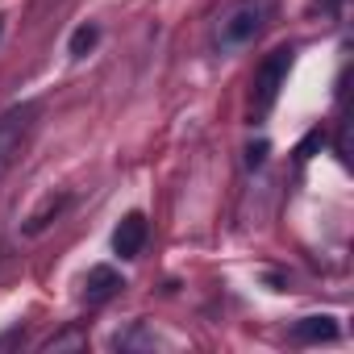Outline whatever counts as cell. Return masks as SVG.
<instances>
[{"label": "cell", "mask_w": 354, "mask_h": 354, "mask_svg": "<svg viewBox=\"0 0 354 354\" xmlns=\"http://www.w3.org/2000/svg\"><path fill=\"white\" fill-rule=\"evenodd\" d=\"M288 67H292V50H275L267 55V63L254 71V109H271L283 80H288Z\"/></svg>", "instance_id": "cell-1"}, {"label": "cell", "mask_w": 354, "mask_h": 354, "mask_svg": "<svg viewBox=\"0 0 354 354\" xmlns=\"http://www.w3.org/2000/svg\"><path fill=\"white\" fill-rule=\"evenodd\" d=\"M34 113H38V109H34V104H26V109H13V113L0 117V171L13 162V150L21 146V138H26V129H30V117H34Z\"/></svg>", "instance_id": "cell-2"}, {"label": "cell", "mask_w": 354, "mask_h": 354, "mask_svg": "<svg viewBox=\"0 0 354 354\" xmlns=\"http://www.w3.org/2000/svg\"><path fill=\"white\" fill-rule=\"evenodd\" d=\"M142 242H146V217H142V213H129V217L117 225V234H113V250H117L121 259H138V254H142Z\"/></svg>", "instance_id": "cell-3"}, {"label": "cell", "mask_w": 354, "mask_h": 354, "mask_svg": "<svg viewBox=\"0 0 354 354\" xmlns=\"http://www.w3.org/2000/svg\"><path fill=\"white\" fill-rule=\"evenodd\" d=\"M121 288H125V283H121V275H117L113 267H92V271H88V288H84V292H88V300H92V304H100V300L117 296Z\"/></svg>", "instance_id": "cell-4"}, {"label": "cell", "mask_w": 354, "mask_h": 354, "mask_svg": "<svg viewBox=\"0 0 354 354\" xmlns=\"http://www.w3.org/2000/svg\"><path fill=\"white\" fill-rule=\"evenodd\" d=\"M254 30H259V9H254V5H242V9L225 21V38H230V42H246V38H254Z\"/></svg>", "instance_id": "cell-5"}, {"label": "cell", "mask_w": 354, "mask_h": 354, "mask_svg": "<svg viewBox=\"0 0 354 354\" xmlns=\"http://www.w3.org/2000/svg\"><path fill=\"white\" fill-rule=\"evenodd\" d=\"M296 337L300 342H333L337 325H333V317H304V321H296Z\"/></svg>", "instance_id": "cell-6"}, {"label": "cell", "mask_w": 354, "mask_h": 354, "mask_svg": "<svg viewBox=\"0 0 354 354\" xmlns=\"http://www.w3.org/2000/svg\"><path fill=\"white\" fill-rule=\"evenodd\" d=\"M63 205H67V196H46V201H42V205L30 213V221H26V234H42V230H46V225L59 217V209H63Z\"/></svg>", "instance_id": "cell-7"}, {"label": "cell", "mask_w": 354, "mask_h": 354, "mask_svg": "<svg viewBox=\"0 0 354 354\" xmlns=\"http://www.w3.org/2000/svg\"><path fill=\"white\" fill-rule=\"evenodd\" d=\"M96 38H100V30H96V26H80V30L71 34V46H67V50H71V59H84V55L96 46Z\"/></svg>", "instance_id": "cell-8"}, {"label": "cell", "mask_w": 354, "mask_h": 354, "mask_svg": "<svg viewBox=\"0 0 354 354\" xmlns=\"http://www.w3.org/2000/svg\"><path fill=\"white\" fill-rule=\"evenodd\" d=\"M321 146H325V129H308V133H304V142L296 146V158L304 162V158H313Z\"/></svg>", "instance_id": "cell-9"}, {"label": "cell", "mask_w": 354, "mask_h": 354, "mask_svg": "<svg viewBox=\"0 0 354 354\" xmlns=\"http://www.w3.org/2000/svg\"><path fill=\"white\" fill-rule=\"evenodd\" d=\"M267 154H271V146H267V142H254V146H250V154H246V162H250V167H263V162H267Z\"/></svg>", "instance_id": "cell-10"}, {"label": "cell", "mask_w": 354, "mask_h": 354, "mask_svg": "<svg viewBox=\"0 0 354 354\" xmlns=\"http://www.w3.org/2000/svg\"><path fill=\"white\" fill-rule=\"evenodd\" d=\"M329 5H337V0H329Z\"/></svg>", "instance_id": "cell-11"}]
</instances>
